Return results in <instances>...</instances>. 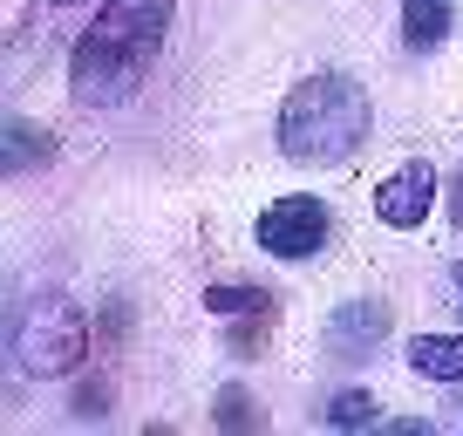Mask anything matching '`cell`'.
<instances>
[{
    "label": "cell",
    "mask_w": 463,
    "mask_h": 436,
    "mask_svg": "<svg viewBox=\"0 0 463 436\" xmlns=\"http://www.w3.org/2000/svg\"><path fill=\"white\" fill-rule=\"evenodd\" d=\"M327 422H334V430H362V422H375V395H368V389H341L327 403Z\"/></svg>",
    "instance_id": "8fae6325"
},
{
    "label": "cell",
    "mask_w": 463,
    "mask_h": 436,
    "mask_svg": "<svg viewBox=\"0 0 463 436\" xmlns=\"http://www.w3.org/2000/svg\"><path fill=\"white\" fill-rule=\"evenodd\" d=\"M260 246L273 252V260H314L320 246H327V204L307 198V191H293V198H273L260 212Z\"/></svg>",
    "instance_id": "277c9868"
},
{
    "label": "cell",
    "mask_w": 463,
    "mask_h": 436,
    "mask_svg": "<svg viewBox=\"0 0 463 436\" xmlns=\"http://www.w3.org/2000/svg\"><path fill=\"white\" fill-rule=\"evenodd\" d=\"M218 422H225V430H260V409L246 403V389H225L218 395Z\"/></svg>",
    "instance_id": "7c38bea8"
},
{
    "label": "cell",
    "mask_w": 463,
    "mask_h": 436,
    "mask_svg": "<svg viewBox=\"0 0 463 436\" xmlns=\"http://www.w3.org/2000/svg\"><path fill=\"white\" fill-rule=\"evenodd\" d=\"M457 293H463V266H457Z\"/></svg>",
    "instance_id": "9a60e30c"
},
{
    "label": "cell",
    "mask_w": 463,
    "mask_h": 436,
    "mask_svg": "<svg viewBox=\"0 0 463 436\" xmlns=\"http://www.w3.org/2000/svg\"><path fill=\"white\" fill-rule=\"evenodd\" d=\"M48 7H75V0H48Z\"/></svg>",
    "instance_id": "5bb4252c"
},
{
    "label": "cell",
    "mask_w": 463,
    "mask_h": 436,
    "mask_svg": "<svg viewBox=\"0 0 463 436\" xmlns=\"http://www.w3.org/2000/svg\"><path fill=\"white\" fill-rule=\"evenodd\" d=\"M82 355H89V314L69 293H34L21 307V327H14V362L28 375L55 382V375H75Z\"/></svg>",
    "instance_id": "3957f363"
},
{
    "label": "cell",
    "mask_w": 463,
    "mask_h": 436,
    "mask_svg": "<svg viewBox=\"0 0 463 436\" xmlns=\"http://www.w3.org/2000/svg\"><path fill=\"white\" fill-rule=\"evenodd\" d=\"M55 157V137L42 130V123H7V171H34V164Z\"/></svg>",
    "instance_id": "9c48e42d"
},
{
    "label": "cell",
    "mask_w": 463,
    "mask_h": 436,
    "mask_svg": "<svg viewBox=\"0 0 463 436\" xmlns=\"http://www.w3.org/2000/svg\"><path fill=\"white\" fill-rule=\"evenodd\" d=\"M368 123H375V109H368V96L347 82V75H307V82L279 102V150L300 157V164L341 171V164L362 157Z\"/></svg>",
    "instance_id": "7a4b0ae2"
},
{
    "label": "cell",
    "mask_w": 463,
    "mask_h": 436,
    "mask_svg": "<svg viewBox=\"0 0 463 436\" xmlns=\"http://www.w3.org/2000/svg\"><path fill=\"white\" fill-rule=\"evenodd\" d=\"M177 0H109L96 21L82 28L69 55V89L75 102H123L137 82L150 75L164 48V28H171Z\"/></svg>",
    "instance_id": "6da1fadb"
},
{
    "label": "cell",
    "mask_w": 463,
    "mask_h": 436,
    "mask_svg": "<svg viewBox=\"0 0 463 436\" xmlns=\"http://www.w3.org/2000/svg\"><path fill=\"white\" fill-rule=\"evenodd\" d=\"M382 335H389V307L382 300H347V307H334V320H327V355L334 362H362L368 348H382Z\"/></svg>",
    "instance_id": "8992f818"
},
{
    "label": "cell",
    "mask_w": 463,
    "mask_h": 436,
    "mask_svg": "<svg viewBox=\"0 0 463 436\" xmlns=\"http://www.w3.org/2000/svg\"><path fill=\"white\" fill-rule=\"evenodd\" d=\"M409 368L422 382H463V335H416L409 341Z\"/></svg>",
    "instance_id": "52a82bcc"
},
{
    "label": "cell",
    "mask_w": 463,
    "mask_h": 436,
    "mask_svg": "<svg viewBox=\"0 0 463 436\" xmlns=\"http://www.w3.org/2000/svg\"><path fill=\"white\" fill-rule=\"evenodd\" d=\"M449 14H457V0H402V42L416 48H436L449 34Z\"/></svg>",
    "instance_id": "ba28073f"
},
{
    "label": "cell",
    "mask_w": 463,
    "mask_h": 436,
    "mask_svg": "<svg viewBox=\"0 0 463 436\" xmlns=\"http://www.w3.org/2000/svg\"><path fill=\"white\" fill-rule=\"evenodd\" d=\"M204 307L212 314H273V300L260 287H204Z\"/></svg>",
    "instance_id": "30bf717a"
},
{
    "label": "cell",
    "mask_w": 463,
    "mask_h": 436,
    "mask_svg": "<svg viewBox=\"0 0 463 436\" xmlns=\"http://www.w3.org/2000/svg\"><path fill=\"white\" fill-rule=\"evenodd\" d=\"M449 198H457V225H463V177H457V191H449Z\"/></svg>",
    "instance_id": "4fadbf2b"
},
{
    "label": "cell",
    "mask_w": 463,
    "mask_h": 436,
    "mask_svg": "<svg viewBox=\"0 0 463 436\" xmlns=\"http://www.w3.org/2000/svg\"><path fill=\"white\" fill-rule=\"evenodd\" d=\"M430 204H436V171L422 157H409L402 171H389L375 185V218L389 232H416L422 218H430Z\"/></svg>",
    "instance_id": "5b68a950"
}]
</instances>
